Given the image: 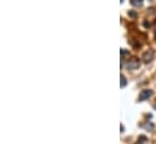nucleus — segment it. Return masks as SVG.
<instances>
[{
  "label": "nucleus",
  "instance_id": "nucleus-2",
  "mask_svg": "<svg viewBox=\"0 0 156 144\" xmlns=\"http://www.w3.org/2000/svg\"><path fill=\"white\" fill-rule=\"evenodd\" d=\"M154 55H155V52H154L153 50H148V51H145V52L143 53V61H144L145 63L151 62L153 58H154Z\"/></svg>",
  "mask_w": 156,
  "mask_h": 144
},
{
  "label": "nucleus",
  "instance_id": "nucleus-5",
  "mask_svg": "<svg viewBox=\"0 0 156 144\" xmlns=\"http://www.w3.org/2000/svg\"><path fill=\"white\" fill-rule=\"evenodd\" d=\"M126 84H127V80H126L125 75H123V74H121V87H125V86H126Z\"/></svg>",
  "mask_w": 156,
  "mask_h": 144
},
{
  "label": "nucleus",
  "instance_id": "nucleus-1",
  "mask_svg": "<svg viewBox=\"0 0 156 144\" xmlns=\"http://www.w3.org/2000/svg\"><path fill=\"white\" fill-rule=\"evenodd\" d=\"M139 67V59L137 58H132L131 61H128L126 63V68L129 69V70H133V69H137Z\"/></svg>",
  "mask_w": 156,
  "mask_h": 144
},
{
  "label": "nucleus",
  "instance_id": "nucleus-9",
  "mask_svg": "<svg viewBox=\"0 0 156 144\" xmlns=\"http://www.w3.org/2000/svg\"><path fill=\"white\" fill-rule=\"evenodd\" d=\"M150 26H151V24H150L148 21H144V27H145V28H149Z\"/></svg>",
  "mask_w": 156,
  "mask_h": 144
},
{
  "label": "nucleus",
  "instance_id": "nucleus-3",
  "mask_svg": "<svg viewBox=\"0 0 156 144\" xmlns=\"http://www.w3.org/2000/svg\"><path fill=\"white\" fill-rule=\"evenodd\" d=\"M151 96H153V91H151V90H143V91L140 92V95H139V101L143 102V101L150 98Z\"/></svg>",
  "mask_w": 156,
  "mask_h": 144
},
{
  "label": "nucleus",
  "instance_id": "nucleus-11",
  "mask_svg": "<svg viewBox=\"0 0 156 144\" xmlns=\"http://www.w3.org/2000/svg\"><path fill=\"white\" fill-rule=\"evenodd\" d=\"M155 38H156V32H155Z\"/></svg>",
  "mask_w": 156,
  "mask_h": 144
},
{
  "label": "nucleus",
  "instance_id": "nucleus-6",
  "mask_svg": "<svg viewBox=\"0 0 156 144\" xmlns=\"http://www.w3.org/2000/svg\"><path fill=\"white\" fill-rule=\"evenodd\" d=\"M145 141H147V138H145L144 136H140V137H139V141H138V144H143Z\"/></svg>",
  "mask_w": 156,
  "mask_h": 144
},
{
  "label": "nucleus",
  "instance_id": "nucleus-8",
  "mask_svg": "<svg viewBox=\"0 0 156 144\" xmlns=\"http://www.w3.org/2000/svg\"><path fill=\"white\" fill-rule=\"evenodd\" d=\"M128 15H129L131 17H136V16H137V13H136L134 11H128Z\"/></svg>",
  "mask_w": 156,
  "mask_h": 144
},
{
  "label": "nucleus",
  "instance_id": "nucleus-4",
  "mask_svg": "<svg viewBox=\"0 0 156 144\" xmlns=\"http://www.w3.org/2000/svg\"><path fill=\"white\" fill-rule=\"evenodd\" d=\"M129 2L134 7H140L143 5V0H129Z\"/></svg>",
  "mask_w": 156,
  "mask_h": 144
},
{
  "label": "nucleus",
  "instance_id": "nucleus-7",
  "mask_svg": "<svg viewBox=\"0 0 156 144\" xmlns=\"http://www.w3.org/2000/svg\"><path fill=\"white\" fill-rule=\"evenodd\" d=\"M126 55H127V51H126V50H123V49H122V50H121V57H122V59H123V57H125V56H126Z\"/></svg>",
  "mask_w": 156,
  "mask_h": 144
},
{
  "label": "nucleus",
  "instance_id": "nucleus-10",
  "mask_svg": "<svg viewBox=\"0 0 156 144\" xmlns=\"http://www.w3.org/2000/svg\"><path fill=\"white\" fill-rule=\"evenodd\" d=\"M154 107H155V109H156V104H155V106H154Z\"/></svg>",
  "mask_w": 156,
  "mask_h": 144
}]
</instances>
